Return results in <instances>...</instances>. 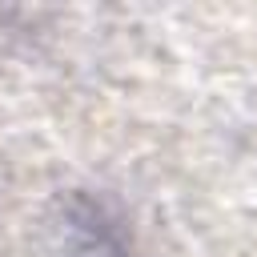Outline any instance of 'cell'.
<instances>
[{
  "label": "cell",
  "instance_id": "cell-1",
  "mask_svg": "<svg viewBox=\"0 0 257 257\" xmlns=\"http://www.w3.org/2000/svg\"><path fill=\"white\" fill-rule=\"evenodd\" d=\"M80 233H84V245L76 249V257H124V241L100 209H88V217L80 221Z\"/></svg>",
  "mask_w": 257,
  "mask_h": 257
}]
</instances>
